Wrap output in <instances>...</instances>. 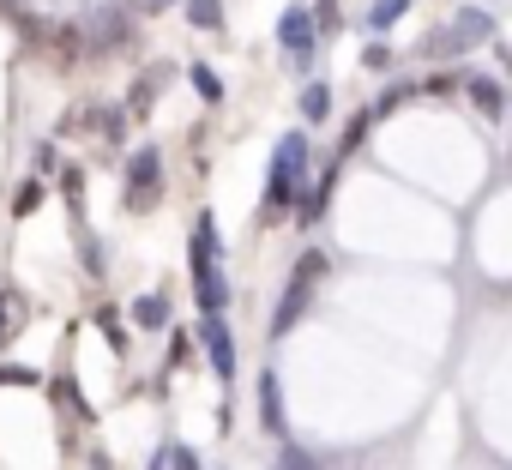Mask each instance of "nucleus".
I'll list each match as a JSON object with an SVG mask.
<instances>
[{
    "mask_svg": "<svg viewBox=\"0 0 512 470\" xmlns=\"http://www.w3.org/2000/svg\"><path fill=\"white\" fill-rule=\"evenodd\" d=\"M308 133H284L278 139V151H272V175H266V217H284L290 205L284 199H296V187H302V175H308Z\"/></svg>",
    "mask_w": 512,
    "mask_h": 470,
    "instance_id": "1",
    "label": "nucleus"
},
{
    "mask_svg": "<svg viewBox=\"0 0 512 470\" xmlns=\"http://www.w3.org/2000/svg\"><path fill=\"white\" fill-rule=\"evenodd\" d=\"M326 278V254L320 248H308L302 260H296V278H290V290H284V302H278V314H272V338H284L302 314H308V290Z\"/></svg>",
    "mask_w": 512,
    "mask_h": 470,
    "instance_id": "2",
    "label": "nucleus"
},
{
    "mask_svg": "<svg viewBox=\"0 0 512 470\" xmlns=\"http://www.w3.org/2000/svg\"><path fill=\"white\" fill-rule=\"evenodd\" d=\"M278 43H284L290 67L308 73V67H314V13H308V7H290V13L278 19Z\"/></svg>",
    "mask_w": 512,
    "mask_h": 470,
    "instance_id": "3",
    "label": "nucleus"
},
{
    "mask_svg": "<svg viewBox=\"0 0 512 470\" xmlns=\"http://www.w3.org/2000/svg\"><path fill=\"white\" fill-rule=\"evenodd\" d=\"M157 187H163V157L145 145V151H133V163H127V211H151Z\"/></svg>",
    "mask_w": 512,
    "mask_h": 470,
    "instance_id": "4",
    "label": "nucleus"
},
{
    "mask_svg": "<svg viewBox=\"0 0 512 470\" xmlns=\"http://www.w3.org/2000/svg\"><path fill=\"white\" fill-rule=\"evenodd\" d=\"M482 37H494V19H488L482 7H470V13H458L452 31L428 37V55H458V49H470V43H482Z\"/></svg>",
    "mask_w": 512,
    "mask_h": 470,
    "instance_id": "5",
    "label": "nucleus"
},
{
    "mask_svg": "<svg viewBox=\"0 0 512 470\" xmlns=\"http://www.w3.org/2000/svg\"><path fill=\"white\" fill-rule=\"evenodd\" d=\"M187 272H193V296H199L205 320H223V308H229V284H223L217 260H187Z\"/></svg>",
    "mask_w": 512,
    "mask_h": 470,
    "instance_id": "6",
    "label": "nucleus"
},
{
    "mask_svg": "<svg viewBox=\"0 0 512 470\" xmlns=\"http://www.w3.org/2000/svg\"><path fill=\"white\" fill-rule=\"evenodd\" d=\"M199 344L211 350L217 380H235V338H229V326H223V320H205V326H199Z\"/></svg>",
    "mask_w": 512,
    "mask_h": 470,
    "instance_id": "7",
    "label": "nucleus"
},
{
    "mask_svg": "<svg viewBox=\"0 0 512 470\" xmlns=\"http://www.w3.org/2000/svg\"><path fill=\"white\" fill-rule=\"evenodd\" d=\"M260 422H266L272 434H284V392H278V374H272V368L260 374Z\"/></svg>",
    "mask_w": 512,
    "mask_h": 470,
    "instance_id": "8",
    "label": "nucleus"
},
{
    "mask_svg": "<svg viewBox=\"0 0 512 470\" xmlns=\"http://www.w3.org/2000/svg\"><path fill=\"white\" fill-rule=\"evenodd\" d=\"M187 260H223V248H217V217L211 211L193 217V248H187Z\"/></svg>",
    "mask_w": 512,
    "mask_h": 470,
    "instance_id": "9",
    "label": "nucleus"
},
{
    "mask_svg": "<svg viewBox=\"0 0 512 470\" xmlns=\"http://www.w3.org/2000/svg\"><path fill=\"white\" fill-rule=\"evenodd\" d=\"M25 332V296L19 290H0V350Z\"/></svg>",
    "mask_w": 512,
    "mask_h": 470,
    "instance_id": "10",
    "label": "nucleus"
},
{
    "mask_svg": "<svg viewBox=\"0 0 512 470\" xmlns=\"http://www.w3.org/2000/svg\"><path fill=\"white\" fill-rule=\"evenodd\" d=\"M133 326H139V332L169 326V296H157V290H151V296H139V302H133Z\"/></svg>",
    "mask_w": 512,
    "mask_h": 470,
    "instance_id": "11",
    "label": "nucleus"
},
{
    "mask_svg": "<svg viewBox=\"0 0 512 470\" xmlns=\"http://www.w3.org/2000/svg\"><path fill=\"white\" fill-rule=\"evenodd\" d=\"M470 103H476V109H482L488 121H494V115H506V91H500L494 79H482V73L470 79Z\"/></svg>",
    "mask_w": 512,
    "mask_h": 470,
    "instance_id": "12",
    "label": "nucleus"
},
{
    "mask_svg": "<svg viewBox=\"0 0 512 470\" xmlns=\"http://www.w3.org/2000/svg\"><path fill=\"white\" fill-rule=\"evenodd\" d=\"M404 13H410V0H374V7H368V19H362V25H368V31L380 37V31H392V25H398Z\"/></svg>",
    "mask_w": 512,
    "mask_h": 470,
    "instance_id": "13",
    "label": "nucleus"
},
{
    "mask_svg": "<svg viewBox=\"0 0 512 470\" xmlns=\"http://www.w3.org/2000/svg\"><path fill=\"white\" fill-rule=\"evenodd\" d=\"M181 7H187L193 31H223V7H217V0H181Z\"/></svg>",
    "mask_w": 512,
    "mask_h": 470,
    "instance_id": "14",
    "label": "nucleus"
},
{
    "mask_svg": "<svg viewBox=\"0 0 512 470\" xmlns=\"http://www.w3.org/2000/svg\"><path fill=\"white\" fill-rule=\"evenodd\" d=\"M302 115H308V121H326V115H332V85H320V79L302 85Z\"/></svg>",
    "mask_w": 512,
    "mask_h": 470,
    "instance_id": "15",
    "label": "nucleus"
},
{
    "mask_svg": "<svg viewBox=\"0 0 512 470\" xmlns=\"http://www.w3.org/2000/svg\"><path fill=\"white\" fill-rule=\"evenodd\" d=\"M187 79H193V91H199L205 103H223V79H217L205 61H193V67H187Z\"/></svg>",
    "mask_w": 512,
    "mask_h": 470,
    "instance_id": "16",
    "label": "nucleus"
},
{
    "mask_svg": "<svg viewBox=\"0 0 512 470\" xmlns=\"http://www.w3.org/2000/svg\"><path fill=\"white\" fill-rule=\"evenodd\" d=\"M278 470H320V464H314V458H308L296 440H284V452H278Z\"/></svg>",
    "mask_w": 512,
    "mask_h": 470,
    "instance_id": "17",
    "label": "nucleus"
},
{
    "mask_svg": "<svg viewBox=\"0 0 512 470\" xmlns=\"http://www.w3.org/2000/svg\"><path fill=\"white\" fill-rule=\"evenodd\" d=\"M392 61H398V55H392L386 43H368V55H362V67H368V73H392Z\"/></svg>",
    "mask_w": 512,
    "mask_h": 470,
    "instance_id": "18",
    "label": "nucleus"
},
{
    "mask_svg": "<svg viewBox=\"0 0 512 470\" xmlns=\"http://www.w3.org/2000/svg\"><path fill=\"white\" fill-rule=\"evenodd\" d=\"M169 470H205V464H199L193 446H175V440H169Z\"/></svg>",
    "mask_w": 512,
    "mask_h": 470,
    "instance_id": "19",
    "label": "nucleus"
},
{
    "mask_svg": "<svg viewBox=\"0 0 512 470\" xmlns=\"http://www.w3.org/2000/svg\"><path fill=\"white\" fill-rule=\"evenodd\" d=\"M37 205H43V187H37V181H31V187H25V193H19V205H13V211H19V217H25V211H37Z\"/></svg>",
    "mask_w": 512,
    "mask_h": 470,
    "instance_id": "20",
    "label": "nucleus"
},
{
    "mask_svg": "<svg viewBox=\"0 0 512 470\" xmlns=\"http://www.w3.org/2000/svg\"><path fill=\"white\" fill-rule=\"evenodd\" d=\"M0 380H7V386H37V374H31V368H0Z\"/></svg>",
    "mask_w": 512,
    "mask_h": 470,
    "instance_id": "21",
    "label": "nucleus"
},
{
    "mask_svg": "<svg viewBox=\"0 0 512 470\" xmlns=\"http://www.w3.org/2000/svg\"><path fill=\"white\" fill-rule=\"evenodd\" d=\"M139 7H145V19H151V13H169V7H181V0H139Z\"/></svg>",
    "mask_w": 512,
    "mask_h": 470,
    "instance_id": "22",
    "label": "nucleus"
},
{
    "mask_svg": "<svg viewBox=\"0 0 512 470\" xmlns=\"http://www.w3.org/2000/svg\"><path fill=\"white\" fill-rule=\"evenodd\" d=\"M163 464H169V446H163V452H157V464H151V470H163Z\"/></svg>",
    "mask_w": 512,
    "mask_h": 470,
    "instance_id": "23",
    "label": "nucleus"
}]
</instances>
